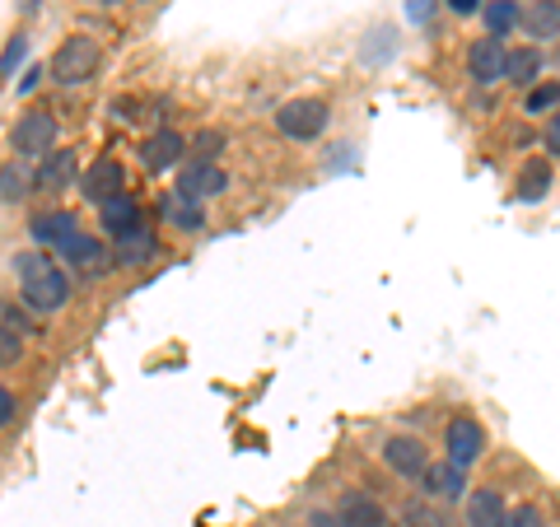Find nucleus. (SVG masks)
<instances>
[{"label": "nucleus", "instance_id": "1", "mask_svg": "<svg viewBox=\"0 0 560 527\" xmlns=\"http://www.w3.org/2000/svg\"><path fill=\"white\" fill-rule=\"evenodd\" d=\"M10 267H14V280H20V294H24V308L33 313V318H51V313H61L70 304V276L51 257L20 253V257H10Z\"/></svg>", "mask_w": 560, "mask_h": 527}, {"label": "nucleus", "instance_id": "2", "mask_svg": "<svg viewBox=\"0 0 560 527\" xmlns=\"http://www.w3.org/2000/svg\"><path fill=\"white\" fill-rule=\"evenodd\" d=\"M103 61V51L94 38H84V33H75V38H66L57 47V57H51V75H57V84H66V90H75V84L94 80V70Z\"/></svg>", "mask_w": 560, "mask_h": 527}, {"label": "nucleus", "instance_id": "3", "mask_svg": "<svg viewBox=\"0 0 560 527\" xmlns=\"http://www.w3.org/2000/svg\"><path fill=\"white\" fill-rule=\"evenodd\" d=\"M57 136H61V121L51 117L47 108H33V113H24L20 121H14L10 145H14L20 160H43V154L57 150Z\"/></svg>", "mask_w": 560, "mask_h": 527}, {"label": "nucleus", "instance_id": "4", "mask_svg": "<svg viewBox=\"0 0 560 527\" xmlns=\"http://www.w3.org/2000/svg\"><path fill=\"white\" fill-rule=\"evenodd\" d=\"M331 121V108L323 98H290L276 108V131L285 140H318Z\"/></svg>", "mask_w": 560, "mask_h": 527}, {"label": "nucleus", "instance_id": "5", "mask_svg": "<svg viewBox=\"0 0 560 527\" xmlns=\"http://www.w3.org/2000/svg\"><path fill=\"white\" fill-rule=\"evenodd\" d=\"M173 191L187 197V201H197V206H206V201H215L220 191H230V173H224L220 164H210V160H191V164H183Z\"/></svg>", "mask_w": 560, "mask_h": 527}, {"label": "nucleus", "instance_id": "6", "mask_svg": "<svg viewBox=\"0 0 560 527\" xmlns=\"http://www.w3.org/2000/svg\"><path fill=\"white\" fill-rule=\"evenodd\" d=\"M444 453H448V462L453 467H477L481 462V453H486V430H481V420H471V415H453L448 420V430H444Z\"/></svg>", "mask_w": 560, "mask_h": 527}, {"label": "nucleus", "instance_id": "7", "mask_svg": "<svg viewBox=\"0 0 560 527\" xmlns=\"http://www.w3.org/2000/svg\"><path fill=\"white\" fill-rule=\"evenodd\" d=\"M61 261H66V267H75L80 276H108L113 271V248H108V243H103V238H94V234H70L66 243H61Z\"/></svg>", "mask_w": 560, "mask_h": 527}, {"label": "nucleus", "instance_id": "8", "mask_svg": "<svg viewBox=\"0 0 560 527\" xmlns=\"http://www.w3.org/2000/svg\"><path fill=\"white\" fill-rule=\"evenodd\" d=\"M117 191H127V168H121L113 154H98V160L80 173V197L103 206L108 197H117Z\"/></svg>", "mask_w": 560, "mask_h": 527}, {"label": "nucleus", "instance_id": "9", "mask_svg": "<svg viewBox=\"0 0 560 527\" xmlns=\"http://www.w3.org/2000/svg\"><path fill=\"white\" fill-rule=\"evenodd\" d=\"M383 462H388L397 477H407V481H420V471L430 467V448L420 444L416 434H393L388 444H383Z\"/></svg>", "mask_w": 560, "mask_h": 527}, {"label": "nucleus", "instance_id": "10", "mask_svg": "<svg viewBox=\"0 0 560 527\" xmlns=\"http://www.w3.org/2000/svg\"><path fill=\"white\" fill-rule=\"evenodd\" d=\"M337 527H388V508L364 490H346L337 504Z\"/></svg>", "mask_w": 560, "mask_h": 527}, {"label": "nucleus", "instance_id": "11", "mask_svg": "<svg viewBox=\"0 0 560 527\" xmlns=\"http://www.w3.org/2000/svg\"><path fill=\"white\" fill-rule=\"evenodd\" d=\"M420 485H425V500H440V504H453L467 495V471L453 467V462H430L420 471Z\"/></svg>", "mask_w": 560, "mask_h": 527}, {"label": "nucleus", "instance_id": "12", "mask_svg": "<svg viewBox=\"0 0 560 527\" xmlns=\"http://www.w3.org/2000/svg\"><path fill=\"white\" fill-rule=\"evenodd\" d=\"M140 164H145L150 173H164V168H173V164H178L183 160V154H187V140L178 136V131H154L150 140H140Z\"/></svg>", "mask_w": 560, "mask_h": 527}, {"label": "nucleus", "instance_id": "13", "mask_svg": "<svg viewBox=\"0 0 560 527\" xmlns=\"http://www.w3.org/2000/svg\"><path fill=\"white\" fill-rule=\"evenodd\" d=\"M80 173V154L75 150H57V154H43L38 173H33V191H66Z\"/></svg>", "mask_w": 560, "mask_h": 527}, {"label": "nucleus", "instance_id": "14", "mask_svg": "<svg viewBox=\"0 0 560 527\" xmlns=\"http://www.w3.org/2000/svg\"><path fill=\"white\" fill-rule=\"evenodd\" d=\"M75 230H80V220L70 215V210H38V215L28 220V234L38 248H61Z\"/></svg>", "mask_w": 560, "mask_h": 527}, {"label": "nucleus", "instance_id": "15", "mask_svg": "<svg viewBox=\"0 0 560 527\" xmlns=\"http://www.w3.org/2000/svg\"><path fill=\"white\" fill-rule=\"evenodd\" d=\"M518 28L528 33L533 43H556L560 5H556V0H533V5H518Z\"/></svg>", "mask_w": 560, "mask_h": 527}, {"label": "nucleus", "instance_id": "16", "mask_svg": "<svg viewBox=\"0 0 560 527\" xmlns=\"http://www.w3.org/2000/svg\"><path fill=\"white\" fill-rule=\"evenodd\" d=\"M154 253H160V238H154V230H145V224H136L131 234L113 238V267H145Z\"/></svg>", "mask_w": 560, "mask_h": 527}, {"label": "nucleus", "instance_id": "17", "mask_svg": "<svg viewBox=\"0 0 560 527\" xmlns=\"http://www.w3.org/2000/svg\"><path fill=\"white\" fill-rule=\"evenodd\" d=\"M467 70L477 84H500L504 80V43L495 38H481L467 47Z\"/></svg>", "mask_w": 560, "mask_h": 527}, {"label": "nucleus", "instance_id": "18", "mask_svg": "<svg viewBox=\"0 0 560 527\" xmlns=\"http://www.w3.org/2000/svg\"><path fill=\"white\" fill-rule=\"evenodd\" d=\"M98 224L108 230V238L131 234L136 224H140V201L131 197V191H117V197H108V201L98 206Z\"/></svg>", "mask_w": 560, "mask_h": 527}, {"label": "nucleus", "instance_id": "19", "mask_svg": "<svg viewBox=\"0 0 560 527\" xmlns=\"http://www.w3.org/2000/svg\"><path fill=\"white\" fill-rule=\"evenodd\" d=\"M160 215L168 220V230H178V234H201L206 230V206L178 197V191H164L160 197Z\"/></svg>", "mask_w": 560, "mask_h": 527}, {"label": "nucleus", "instance_id": "20", "mask_svg": "<svg viewBox=\"0 0 560 527\" xmlns=\"http://www.w3.org/2000/svg\"><path fill=\"white\" fill-rule=\"evenodd\" d=\"M504 518H510V504H504V495H500L495 485L471 490V500H467V527H504Z\"/></svg>", "mask_w": 560, "mask_h": 527}, {"label": "nucleus", "instance_id": "21", "mask_svg": "<svg viewBox=\"0 0 560 527\" xmlns=\"http://www.w3.org/2000/svg\"><path fill=\"white\" fill-rule=\"evenodd\" d=\"M537 80H541V51L537 47L504 51V84H514V90H533Z\"/></svg>", "mask_w": 560, "mask_h": 527}, {"label": "nucleus", "instance_id": "22", "mask_svg": "<svg viewBox=\"0 0 560 527\" xmlns=\"http://www.w3.org/2000/svg\"><path fill=\"white\" fill-rule=\"evenodd\" d=\"M481 20H486V38H510L518 28V0H481Z\"/></svg>", "mask_w": 560, "mask_h": 527}, {"label": "nucleus", "instance_id": "23", "mask_svg": "<svg viewBox=\"0 0 560 527\" xmlns=\"http://www.w3.org/2000/svg\"><path fill=\"white\" fill-rule=\"evenodd\" d=\"M24 197H33V173L24 168V160H5L0 164V201L20 206Z\"/></svg>", "mask_w": 560, "mask_h": 527}, {"label": "nucleus", "instance_id": "24", "mask_svg": "<svg viewBox=\"0 0 560 527\" xmlns=\"http://www.w3.org/2000/svg\"><path fill=\"white\" fill-rule=\"evenodd\" d=\"M551 191V160H528L518 173V197L523 201H541Z\"/></svg>", "mask_w": 560, "mask_h": 527}, {"label": "nucleus", "instance_id": "25", "mask_svg": "<svg viewBox=\"0 0 560 527\" xmlns=\"http://www.w3.org/2000/svg\"><path fill=\"white\" fill-rule=\"evenodd\" d=\"M0 331H10V337H20V341H33L38 337V323H33V313L24 304L0 298Z\"/></svg>", "mask_w": 560, "mask_h": 527}, {"label": "nucleus", "instance_id": "26", "mask_svg": "<svg viewBox=\"0 0 560 527\" xmlns=\"http://www.w3.org/2000/svg\"><path fill=\"white\" fill-rule=\"evenodd\" d=\"M407 527H453L440 508H430V500H411L407 504Z\"/></svg>", "mask_w": 560, "mask_h": 527}, {"label": "nucleus", "instance_id": "27", "mask_svg": "<svg viewBox=\"0 0 560 527\" xmlns=\"http://www.w3.org/2000/svg\"><path fill=\"white\" fill-rule=\"evenodd\" d=\"M556 98H560V90H556V80H547V84H533V90H528V103H523V108H528L533 117L537 113H556Z\"/></svg>", "mask_w": 560, "mask_h": 527}, {"label": "nucleus", "instance_id": "28", "mask_svg": "<svg viewBox=\"0 0 560 527\" xmlns=\"http://www.w3.org/2000/svg\"><path fill=\"white\" fill-rule=\"evenodd\" d=\"M24 57H28V38H24V33H14V38L5 43V51H0V80H10L14 66H20Z\"/></svg>", "mask_w": 560, "mask_h": 527}, {"label": "nucleus", "instance_id": "29", "mask_svg": "<svg viewBox=\"0 0 560 527\" xmlns=\"http://www.w3.org/2000/svg\"><path fill=\"white\" fill-rule=\"evenodd\" d=\"M191 150H197L201 160L215 164V154L224 150V131H215V127H210V131H197V136H191Z\"/></svg>", "mask_w": 560, "mask_h": 527}, {"label": "nucleus", "instance_id": "30", "mask_svg": "<svg viewBox=\"0 0 560 527\" xmlns=\"http://www.w3.org/2000/svg\"><path fill=\"white\" fill-rule=\"evenodd\" d=\"M504 527H547V514H541L537 504H518V508H510Z\"/></svg>", "mask_w": 560, "mask_h": 527}, {"label": "nucleus", "instance_id": "31", "mask_svg": "<svg viewBox=\"0 0 560 527\" xmlns=\"http://www.w3.org/2000/svg\"><path fill=\"white\" fill-rule=\"evenodd\" d=\"M20 360H24V341H20V337H10V331H0V368L20 364Z\"/></svg>", "mask_w": 560, "mask_h": 527}, {"label": "nucleus", "instance_id": "32", "mask_svg": "<svg viewBox=\"0 0 560 527\" xmlns=\"http://www.w3.org/2000/svg\"><path fill=\"white\" fill-rule=\"evenodd\" d=\"M113 117L117 121H145V103L140 98H113Z\"/></svg>", "mask_w": 560, "mask_h": 527}, {"label": "nucleus", "instance_id": "33", "mask_svg": "<svg viewBox=\"0 0 560 527\" xmlns=\"http://www.w3.org/2000/svg\"><path fill=\"white\" fill-rule=\"evenodd\" d=\"M407 14H411V24H425L434 14V0H407Z\"/></svg>", "mask_w": 560, "mask_h": 527}, {"label": "nucleus", "instance_id": "34", "mask_svg": "<svg viewBox=\"0 0 560 527\" xmlns=\"http://www.w3.org/2000/svg\"><path fill=\"white\" fill-rule=\"evenodd\" d=\"M556 154H560V121L547 117V154H541V160H556Z\"/></svg>", "mask_w": 560, "mask_h": 527}, {"label": "nucleus", "instance_id": "35", "mask_svg": "<svg viewBox=\"0 0 560 527\" xmlns=\"http://www.w3.org/2000/svg\"><path fill=\"white\" fill-rule=\"evenodd\" d=\"M10 420H14V397H10L5 388H0V430H5Z\"/></svg>", "mask_w": 560, "mask_h": 527}, {"label": "nucleus", "instance_id": "36", "mask_svg": "<svg viewBox=\"0 0 560 527\" xmlns=\"http://www.w3.org/2000/svg\"><path fill=\"white\" fill-rule=\"evenodd\" d=\"M38 84H43V66H33L28 75L20 80V94H33V90H38Z\"/></svg>", "mask_w": 560, "mask_h": 527}, {"label": "nucleus", "instance_id": "37", "mask_svg": "<svg viewBox=\"0 0 560 527\" xmlns=\"http://www.w3.org/2000/svg\"><path fill=\"white\" fill-rule=\"evenodd\" d=\"M444 5H448L453 14H477V10H481V0H444Z\"/></svg>", "mask_w": 560, "mask_h": 527}, {"label": "nucleus", "instance_id": "38", "mask_svg": "<svg viewBox=\"0 0 560 527\" xmlns=\"http://www.w3.org/2000/svg\"><path fill=\"white\" fill-rule=\"evenodd\" d=\"M308 527H337V514H323L318 508V514H308Z\"/></svg>", "mask_w": 560, "mask_h": 527}, {"label": "nucleus", "instance_id": "39", "mask_svg": "<svg viewBox=\"0 0 560 527\" xmlns=\"http://www.w3.org/2000/svg\"><path fill=\"white\" fill-rule=\"evenodd\" d=\"M94 5H117V0H94Z\"/></svg>", "mask_w": 560, "mask_h": 527}]
</instances>
